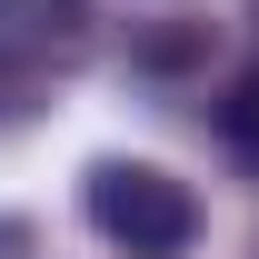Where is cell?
I'll list each match as a JSON object with an SVG mask.
<instances>
[{"mask_svg": "<svg viewBox=\"0 0 259 259\" xmlns=\"http://www.w3.org/2000/svg\"><path fill=\"white\" fill-rule=\"evenodd\" d=\"M80 209H90V229L110 249H130V259H180L199 239V190L169 180L160 160H120V150L80 169Z\"/></svg>", "mask_w": 259, "mask_h": 259, "instance_id": "obj_1", "label": "cell"}, {"mask_svg": "<svg viewBox=\"0 0 259 259\" xmlns=\"http://www.w3.org/2000/svg\"><path fill=\"white\" fill-rule=\"evenodd\" d=\"M90 0H0V80L10 90H40L50 70L90 60Z\"/></svg>", "mask_w": 259, "mask_h": 259, "instance_id": "obj_2", "label": "cell"}, {"mask_svg": "<svg viewBox=\"0 0 259 259\" xmlns=\"http://www.w3.org/2000/svg\"><path fill=\"white\" fill-rule=\"evenodd\" d=\"M130 60H140V70H199V60H209V10H190V0L160 10L150 30L130 40Z\"/></svg>", "mask_w": 259, "mask_h": 259, "instance_id": "obj_3", "label": "cell"}, {"mask_svg": "<svg viewBox=\"0 0 259 259\" xmlns=\"http://www.w3.org/2000/svg\"><path fill=\"white\" fill-rule=\"evenodd\" d=\"M209 130H220V150H229L239 169H259V60H249V70H239V80L220 90V110H209Z\"/></svg>", "mask_w": 259, "mask_h": 259, "instance_id": "obj_4", "label": "cell"}, {"mask_svg": "<svg viewBox=\"0 0 259 259\" xmlns=\"http://www.w3.org/2000/svg\"><path fill=\"white\" fill-rule=\"evenodd\" d=\"M0 110H30V100H20V90H10V80H0Z\"/></svg>", "mask_w": 259, "mask_h": 259, "instance_id": "obj_5", "label": "cell"}, {"mask_svg": "<svg viewBox=\"0 0 259 259\" xmlns=\"http://www.w3.org/2000/svg\"><path fill=\"white\" fill-rule=\"evenodd\" d=\"M249 10H259V0H249Z\"/></svg>", "mask_w": 259, "mask_h": 259, "instance_id": "obj_6", "label": "cell"}]
</instances>
